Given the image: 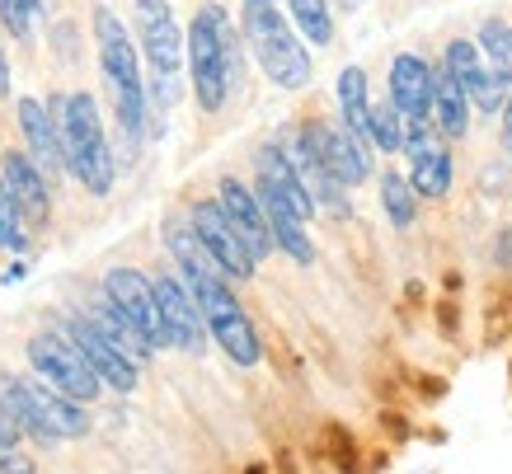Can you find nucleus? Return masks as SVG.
<instances>
[{"instance_id":"f257e3e1","label":"nucleus","mask_w":512,"mask_h":474,"mask_svg":"<svg viewBox=\"0 0 512 474\" xmlns=\"http://www.w3.org/2000/svg\"><path fill=\"white\" fill-rule=\"evenodd\" d=\"M188 76L193 99L202 113H221L231 99V85L240 80V33L231 29V15L221 5H202L188 29Z\"/></svg>"},{"instance_id":"f03ea898","label":"nucleus","mask_w":512,"mask_h":474,"mask_svg":"<svg viewBox=\"0 0 512 474\" xmlns=\"http://www.w3.org/2000/svg\"><path fill=\"white\" fill-rule=\"evenodd\" d=\"M52 108V123H57V137H62V155L66 169L76 174L90 193H109L113 179H118V160H113L109 141H104V127H99V108H94V94H52L47 99Z\"/></svg>"},{"instance_id":"7ed1b4c3","label":"nucleus","mask_w":512,"mask_h":474,"mask_svg":"<svg viewBox=\"0 0 512 474\" xmlns=\"http://www.w3.org/2000/svg\"><path fill=\"white\" fill-rule=\"evenodd\" d=\"M245 5V43L254 62L278 90H306L311 85V52L296 38V24L278 15V0H240Z\"/></svg>"},{"instance_id":"20e7f679","label":"nucleus","mask_w":512,"mask_h":474,"mask_svg":"<svg viewBox=\"0 0 512 474\" xmlns=\"http://www.w3.org/2000/svg\"><path fill=\"white\" fill-rule=\"evenodd\" d=\"M94 43H99V62H104V76H109L113 108H118V127H123L127 146H137L141 127H146V85H141L132 38H127L123 19L113 15L109 5L94 10Z\"/></svg>"},{"instance_id":"39448f33","label":"nucleus","mask_w":512,"mask_h":474,"mask_svg":"<svg viewBox=\"0 0 512 474\" xmlns=\"http://www.w3.org/2000/svg\"><path fill=\"white\" fill-rule=\"evenodd\" d=\"M188 291H193L202 320H207V334L221 343V352H226L231 362H240V367H254V362L264 357V343L254 334L245 306H240L231 296V287H226V273L188 277Z\"/></svg>"},{"instance_id":"423d86ee","label":"nucleus","mask_w":512,"mask_h":474,"mask_svg":"<svg viewBox=\"0 0 512 474\" xmlns=\"http://www.w3.org/2000/svg\"><path fill=\"white\" fill-rule=\"evenodd\" d=\"M29 362H33V371H38L47 385H57L62 395L80 399V404L99 399V385L104 381L94 376V367L85 362V352L66 334H57V329H43V334L29 338Z\"/></svg>"},{"instance_id":"0eeeda50","label":"nucleus","mask_w":512,"mask_h":474,"mask_svg":"<svg viewBox=\"0 0 512 474\" xmlns=\"http://www.w3.org/2000/svg\"><path fill=\"white\" fill-rule=\"evenodd\" d=\"M404 151H409V184L428 202H442L451 193V151L442 146L433 118L404 127Z\"/></svg>"},{"instance_id":"6e6552de","label":"nucleus","mask_w":512,"mask_h":474,"mask_svg":"<svg viewBox=\"0 0 512 474\" xmlns=\"http://www.w3.org/2000/svg\"><path fill=\"white\" fill-rule=\"evenodd\" d=\"M301 132H306V146L315 151V160H320L343 188H357V184L372 179L367 141H357L343 123H320V118H315V123H306Z\"/></svg>"},{"instance_id":"1a4fd4ad","label":"nucleus","mask_w":512,"mask_h":474,"mask_svg":"<svg viewBox=\"0 0 512 474\" xmlns=\"http://www.w3.org/2000/svg\"><path fill=\"white\" fill-rule=\"evenodd\" d=\"M193 230H198V240H202V249L217 259V268L226 277H254V268H259V259L249 254V245L240 240V230L231 226V216L221 212V202L212 198V202H193Z\"/></svg>"},{"instance_id":"9d476101","label":"nucleus","mask_w":512,"mask_h":474,"mask_svg":"<svg viewBox=\"0 0 512 474\" xmlns=\"http://www.w3.org/2000/svg\"><path fill=\"white\" fill-rule=\"evenodd\" d=\"M442 66H447L451 76L461 80V90L470 94V104L484 108V113H498V108L508 104L512 85L503 76H494V66L484 62L480 43H470V38H451L447 52H442Z\"/></svg>"},{"instance_id":"9b49d317","label":"nucleus","mask_w":512,"mask_h":474,"mask_svg":"<svg viewBox=\"0 0 512 474\" xmlns=\"http://www.w3.org/2000/svg\"><path fill=\"white\" fill-rule=\"evenodd\" d=\"M104 296H109L113 306L123 310L127 320L137 324L141 334L151 338L156 348L170 343V329H165V315H160V301H156V287H151V277L137 273V268H113L104 277Z\"/></svg>"},{"instance_id":"f8f14e48","label":"nucleus","mask_w":512,"mask_h":474,"mask_svg":"<svg viewBox=\"0 0 512 474\" xmlns=\"http://www.w3.org/2000/svg\"><path fill=\"white\" fill-rule=\"evenodd\" d=\"M66 334H71V343L85 352V362H90L94 376H99L104 385H113L118 395L137 390V357H127L118 343H109V338H104V329H99L90 315H85V320H80V315H71V320H66Z\"/></svg>"},{"instance_id":"ddd939ff","label":"nucleus","mask_w":512,"mask_h":474,"mask_svg":"<svg viewBox=\"0 0 512 474\" xmlns=\"http://www.w3.org/2000/svg\"><path fill=\"white\" fill-rule=\"evenodd\" d=\"M137 29H141V47L156 66L160 80H170L179 71V62L188 57V43L179 38V24L170 15V0H137Z\"/></svg>"},{"instance_id":"4468645a","label":"nucleus","mask_w":512,"mask_h":474,"mask_svg":"<svg viewBox=\"0 0 512 474\" xmlns=\"http://www.w3.org/2000/svg\"><path fill=\"white\" fill-rule=\"evenodd\" d=\"M151 287H156L160 315H165V329H170V348L188 352V357H198L202 338H207V320H202L193 291H188L179 277H156Z\"/></svg>"},{"instance_id":"2eb2a0df","label":"nucleus","mask_w":512,"mask_h":474,"mask_svg":"<svg viewBox=\"0 0 512 474\" xmlns=\"http://www.w3.org/2000/svg\"><path fill=\"white\" fill-rule=\"evenodd\" d=\"M217 202H221V212L231 216V226L240 230V240L249 245V254L264 263L268 254H273V226H268V216H264V202H259V193L254 188H245L240 179H221V188H217Z\"/></svg>"},{"instance_id":"dca6fc26","label":"nucleus","mask_w":512,"mask_h":474,"mask_svg":"<svg viewBox=\"0 0 512 474\" xmlns=\"http://www.w3.org/2000/svg\"><path fill=\"white\" fill-rule=\"evenodd\" d=\"M390 104L400 108L409 123L433 118V66L419 52H400L390 62Z\"/></svg>"},{"instance_id":"f3484780","label":"nucleus","mask_w":512,"mask_h":474,"mask_svg":"<svg viewBox=\"0 0 512 474\" xmlns=\"http://www.w3.org/2000/svg\"><path fill=\"white\" fill-rule=\"evenodd\" d=\"M259 179H264L273 193H278L287 207H292L301 221H311L315 216V198H311V188H306V179H301V169L292 165V155L282 151V141H268V146H259Z\"/></svg>"},{"instance_id":"a211bd4d","label":"nucleus","mask_w":512,"mask_h":474,"mask_svg":"<svg viewBox=\"0 0 512 474\" xmlns=\"http://www.w3.org/2000/svg\"><path fill=\"white\" fill-rule=\"evenodd\" d=\"M0 179L10 188L15 207L24 212V221H47V212H52V207H47V184H43V169L33 165L29 151H5Z\"/></svg>"},{"instance_id":"6ab92c4d","label":"nucleus","mask_w":512,"mask_h":474,"mask_svg":"<svg viewBox=\"0 0 512 474\" xmlns=\"http://www.w3.org/2000/svg\"><path fill=\"white\" fill-rule=\"evenodd\" d=\"M254 193H259L268 226H273V245H278L292 263H315V245H311V235H306V221H301V216H296L292 207L264 184V179H254Z\"/></svg>"},{"instance_id":"aec40b11","label":"nucleus","mask_w":512,"mask_h":474,"mask_svg":"<svg viewBox=\"0 0 512 474\" xmlns=\"http://www.w3.org/2000/svg\"><path fill=\"white\" fill-rule=\"evenodd\" d=\"M19 132H24V141H29V155L38 169H57L66 165L62 155V137H57V123H52V108L43 104V99H19Z\"/></svg>"},{"instance_id":"412c9836","label":"nucleus","mask_w":512,"mask_h":474,"mask_svg":"<svg viewBox=\"0 0 512 474\" xmlns=\"http://www.w3.org/2000/svg\"><path fill=\"white\" fill-rule=\"evenodd\" d=\"M433 123L442 137H466L470 132V94L447 66H433Z\"/></svg>"},{"instance_id":"4be33fe9","label":"nucleus","mask_w":512,"mask_h":474,"mask_svg":"<svg viewBox=\"0 0 512 474\" xmlns=\"http://www.w3.org/2000/svg\"><path fill=\"white\" fill-rule=\"evenodd\" d=\"M29 399H33L38 418L47 423V432H52L57 442H62V437H80V432L90 428V418H85V409H80V399L62 395L57 385H29Z\"/></svg>"},{"instance_id":"5701e85b","label":"nucleus","mask_w":512,"mask_h":474,"mask_svg":"<svg viewBox=\"0 0 512 474\" xmlns=\"http://www.w3.org/2000/svg\"><path fill=\"white\" fill-rule=\"evenodd\" d=\"M339 108H343V127L357 141L372 146V99H367V71L362 66H343L339 71Z\"/></svg>"},{"instance_id":"b1692460","label":"nucleus","mask_w":512,"mask_h":474,"mask_svg":"<svg viewBox=\"0 0 512 474\" xmlns=\"http://www.w3.org/2000/svg\"><path fill=\"white\" fill-rule=\"evenodd\" d=\"M90 320L99 324V329H104V338H109V343H118V348H123L127 357H137V362H141V357H151V352H156V343H151V338L141 334L137 324L127 320V315H123V310H118V306H113L109 296H104V301L94 306V315H90Z\"/></svg>"},{"instance_id":"393cba45","label":"nucleus","mask_w":512,"mask_h":474,"mask_svg":"<svg viewBox=\"0 0 512 474\" xmlns=\"http://www.w3.org/2000/svg\"><path fill=\"white\" fill-rule=\"evenodd\" d=\"M381 207H386L390 226L409 230L414 226V216H419V193H414V184H409L404 174L386 169V174H381Z\"/></svg>"},{"instance_id":"a878e982","label":"nucleus","mask_w":512,"mask_h":474,"mask_svg":"<svg viewBox=\"0 0 512 474\" xmlns=\"http://www.w3.org/2000/svg\"><path fill=\"white\" fill-rule=\"evenodd\" d=\"M287 15H292L296 33L306 38V43L325 47L334 38V19H329V5L325 0H287Z\"/></svg>"},{"instance_id":"bb28decb","label":"nucleus","mask_w":512,"mask_h":474,"mask_svg":"<svg viewBox=\"0 0 512 474\" xmlns=\"http://www.w3.org/2000/svg\"><path fill=\"white\" fill-rule=\"evenodd\" d=\"M480 52H484V62L494 66V76H503L512 85V24L508 19H484Z\"/></svg>"},{"instance_id":"cd10ccee","label":"nucleus","mask_w":512,"mask_h":474,"mask_svg":"<svg viewBox=\"0 0 512 474\" xmlns=\"http://www.w3.org/2000/svg\"><path fill=\"white\" fill-rule=\"evenodd\" d=\"M404 127H409V118H404V113L390 104V99L372 108V146H376L381 155L404 151Z\"/></svg>"},{"instance_id":"c85d7f7f","label":"nucleus","mask_w":512,"mask_h":474,"mask_svg":"<svg viewBox=\"0 0 512 474\" xmlns=\"http://www.w3.org/2000/svg\"><path fill=\"white\" fill-rule=\"evenodd\" d=\"M320 446H325L329 465L339 474H353L357 470V442L348 437V428L343 423H325V437H320Z\"/></svg>"},{"instance_id":"c756f323","label":"nucleus","mask_w":512,"mask_h":474,"mask_svg":"<svg viewBox=\"0 0 512 474\" xmlns=\"http://www.w3.org/2000/svg\"><path fill=\"white\" fill-rule=\"evenodd\" d=\"M38 15H43V0H0V29L10 38H29Z\"/></svg>"},{"instance_id":"7c9ffc66","label":"nucleus","mask_w":512,"mask_h":474,"mask_svg":"<svg viewBox=\"0 0 512 474\" xmlns=\"http://www.w3.org/2000/svg\"><path fill=\"white\" fill-rule=\"evenodd\" d=\"M19 207L15 198H10V188H5V179H0V249H24L29 240H24V226H19Z\"/></svg>"},{"instance_id":"2f4dec72","label":"nucleus","mask_w":512,"mask_h":474,"mask_svg":"<svg viewBox=\"0 0 512 474\" xmlns=\"http://www.w3.org/2000/svg\"><path fill=\"white\" fill-rule=\"evenodd\" d=\"M19 432H24V428L15 423V413L0 404V451H15V446H19Z\"/></svg>"},{"instance_id":"473e14b6","label":"nucleus","mask_w":512,"mask_h":474,"mask_svg":"<svg viewBox=\"0 0 512 474\" xmlns=\"http://www.w3.org/2000/svg\"><path fill=\"white\" fill-rule=\"evenodd\" d=\"M0 474H33V460L19 451H0Z\"/></svg>"},{"instance_id":"72a5a7b5","label":"nucleus","mask_w":512,"mask_h":474,"mask_svg":"<svg viewBox=\"0 0 512 474\" xmlns=\"http://www.w3.org/2000/svg\"><path fill=\"white\" fill-rule=\"evenodd\" d=\"M437 324H442V334H456V306H451V301H442V306H437Z\"/></svg>"},{"instance_id":"f704fd0d","label":"nucleus","mask_w":512,"mask_h":474,"mask_svg":"<svg viewBox=\"0 0 512 474\" xmlns=\"http://www.w3.org/2000/svg\"><path fill=\"white\" fill-rule=\"evenodd\" d=\"M503 151L512 160V94H508V104H503Z\"/></svg>"},{"instance_id":"c9c22d12","label":"nucleus","mask_w":512,"mask_h":474,"mask_svg":"<svg viewBox=\"0 0 512 474\" xmlns=\"http://www.w3.org/2000/svg\"><path fill=\"white\" fill-rule=\"evenodd\" d=\"M10 94V62H5V43H0V99Z\"/></svg>"},{"instance_id":"e433bc0d","label":"nucleus","mask_w":512,"mask_h":474,"mask_svg":"<svg viewBox=\"0 0 512 474\" xmlns=\"http://www.w3.org/2000/svg\"><path fill=\"white\" fill-rule=\"evenodd\" d=\"M249 474H264V465H249Z\"/></svg>"}]
</instances>
